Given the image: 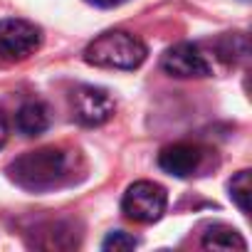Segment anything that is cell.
I'll return each mask as SVG.
<instances>
[{
    "label": "cell",
    "mask_w": 252,
    "mask_h": 252,
    "mask_svg": "<svg viewBox=\"0 0 252 252\" xmlns=\"http://www.w3.org/2000/svg\"><path fill=\"white\" fill-rule=\"evenodd\" d=\"M203 163H205V149L195 144H173L158 154V166L176 178L195 176L203 168Z\"/></svg>",
    "instance_id": "obj_7"
},
{
    "label": "cell",
    "mask_w": 252,
    "mask_h": 252,
    "mask_svg": "<svg viewBox=\"0 0 252 252\" xmlns=\"http://www.w3.org/2000/svg\"><path fill=\"white\" fill-rule=\"evenodd\" d=\"M136 245H139V240H136L134 235L116 230V232H109V235L104 237L101 250H106V252H124V250H134Z\"/></svg>",
    "instance_id": "obj_12"
},
{
    "label": "cell",
    "mask_w": 252,
    "mask_h": 252,
    "mask_svg": "<svg viewBox=\"0 0 252 252\" xmlns=\"http://www.w3.org/2000/svg\"><path fill=\"white\" fill-rule=\"evenodd\" d=\"M8 176L23 190L50 193L77 183L84 176V161L79 151L62 146H45L18 156L8 166Z\"/></svg>",
    "instance_id": "obj_1"
},
{
    "label": "cell",
    "mask_w": 252,
    "mask_h": 252,
    "mask_svg": "<svg viewBox=\"0 0 252 252\" xmlns=\"http://www.w3.org/2000/svg\"><path fill=\"white\" fill-rule=\"evenodd\" d=\"M15 126L23 136H40L50 126V109L42 101H28L18 109Z\"/></svg>",
    "instance_id": "obj_9"
},
{
    "label": "cell",
    "mask_w": 252,
    "mask_h": 252,
    "mask_svg": "<svg viewBox=\"0 0 252 252\" xmlns=\"http://www.w3.org/2000/svg\"><path fill=\"white\" fill-rule=\"evenodd\" d=\"M166 205H168V193L163 186L154 181L131 183L121 198V213L139 225H151L161 220V215L166 213Z\"/></svg>",
    "instance_id": "obj_3"
},
{
    "label": "cell",
    "mask_w": 252,
    "mask_h": 252,
    "mask_svg": "<svg viewBox=\"0 0 252 252\" xmlns=\"http://www.w3.org/2000/svg\"><path fill=\"white\" fill-rule=\"evenodd\" d=\"M79 227L74 220H50L35 227V237L30 240L32 247L42 250H72L79 245Z\"/></svg>",
    "instance_id": "obj_8"
},
{
    "label": "cell",
    "mask_w": 252,
    "mask_h": 252,
    "mask_svg": "<svg viewBox=\"0 0 252 252\" xmlns=\"http://www.w3.org/2000/svg\"><path fill=\"white\" fill-rule=\"evenodd\" d=\"M89 5H94V8H116V5H121L124 0H87Z\"/></svg>",
    "instance_id": "obj_13"
},
{
    "label": "cell",
    "mask_w": 252,
    "mask_h": 252,
    "mask_svg": "<svg viewBox=\"0 0 252 252\" xmlns=\"http://www.w3.org/2000/svg\"><path fill=\"white\" fill-rule=\"evenodd\" d=\"M42 45V32L28 20L8 18L0 20V57L8 62H20L35 55Z\"/></svg>",
    "instance_id": "obj_5"
},
{
    "label": "cell",
    "mask_w": 252,
    "mask_h": 252,
    "mask_svg": "<svg viewBox=\"0 0 252 252\" xmlns=\"http://www.w3.org/2000/svg\"><path fill=\"white\" fill-rule=\"evenodd\" d=\"M146 55L149 50L136 35L124 30H109L87 45L84 62L104 69H136L144 64Z\"/></svg>",
    "instance_id": "obj_2"
},
{
    "label": "cell",
    "mask_w": 252,
    "mask_h": 252,
    "mask_svg": "<svg viewBox=\"0 0 252 252\" xmlns=\"http://www.w3.org/2000/svg\"><path fill=\"white\" fill-rule=\"evenodd\" d=\"M5 141H8V121H5L3 114H0V149L5 146Z\"/></svg>",
    "instance_id": "obj_14"
},
{
    "label": "cell",
    "mask_w": 252,
    "mask_h": 252,
    "mask_svg": "<svg viewBox=\"0 0 252 252\" xmlns=\"http://www.w3.org/2000/svg\"><path fill=\"white\" fill-rule=\"evenodd\" d=\"M230 198L240 208V213H250V171H240L230 181Z\"/></svg>",
    "instance_id": "obj_11"
},
{
    "label": "cell",
    "mask_w": 252,
    "mask_h": 252,
    "mask_svg": "<svg viewBox=\"0 0 252 252\" xmlns=\"http://www.w3.org/2000/svg\"><path fill=\"white\" fill-rule=\"evenodd\" d=\"M200 245H203L205 250H247V242L242 240V235H240L235 227L222 225V222L210 225V227L203 232Z\"/></svg>",
    "instance_id": "obj_10"
},
{
    "label": "cell",
    "mask_w": 252,
    "mask_h": 252,
    "mask_svg": "<svg viewBox=\"0 0 252 252\" xmlns=\"http://www.w3.org/2000/svg\"><path fill=\"white\" fill-rule=\"evenodd\" d=\"M161 67L166 74L178 77V79H198V77H210L213 64L205 57V52L193 45V42H178L166 50Z\"/></svg>",
    "instance_id": "obj_6"
},
{
    "label": "cell",
    "mask_w": 252,
    "mask_h": 252,
    "mask_svg": "<svg viewBox=\"0 0 252 252\" xmlns=\"http://www.w3.org/2000/svg\"><path fill=\"white\" fill-rule=\"evenodd\" d=\"M69 106H72V116L82 126H101L114 116V109H116L111 94L92 84L74 87L69 94Z\"/></svg>",
    "instance_id": "obj_4"
}]
</instances>
